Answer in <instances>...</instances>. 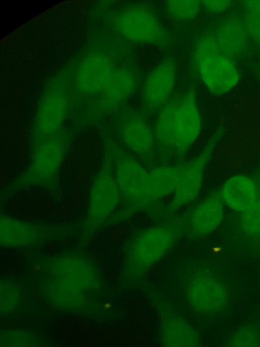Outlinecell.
Segmentation results:
<instances>
[{
	"label": "cell",
	"mask_w": 260,
	"mask_h": 347,
	"mask_svg": "<svg viewBox=\"0 0 260 347\" xmlns=\"http://www.w3.org/2000/svg\"><path fill=\"white\" fill-rule=\"evenodd\" d=\"M78 133L69 124L59 132L29 144L27 164L23 171L10 183L7 190L17 191L54 186Z\"/></svg>",
	"instance_id": "obj_1"
},
{
	"label": "cell",
	"mask_w": 260,
	"mask_h": 347,
	"mask_svg": "<svg viewBox=\"0 0 260 347\" xmlns=\"http://www.w3.org/2000/svg\"><path fill=\"white\" fill-rule=\"evenodd\" d=\"M187 232V210L143 228L134 236L127 248L126 268L135 274L148 271L166 256L180 236Z\"/></svg>",
	"instance_id": "obj_2"
},
{
	"label": "cell",
	"mask_w": 260,
	"mask_h": 347,
	"mask_svg": "<svg viewBox=\"0 0 260 347\" xmlns=\"http://www.w3.org/2000/svg\"><path fill=\"white\" fill-rule=\"evenodd\" d=\"M101 160L90 183L84 225L98 227L107 223L121 204V195L113 171L110 132L101 131Z\"/></svg>",
	"instance_id": "obj_3"
},
{
	"label": "cell",
	"mask_w": 260,
	"mask_h": 347,
	"mask_svg": "<svg viewBox=\"0 0 260 347\" xmlns=\"http://www.w3.org/2000/svg\"><path fill=\"white\" fill-rule=\"evenodd\" d=\"M110 142L114 174L122 201L109 223H117L129 219L133 210L145 197L149 187V168L124 148L111 131Z\"/></svg>",
	"instance_id": "obj_4"
},
{
	"label": "cell",
	"mask_w": 260,
	"mask_h": 347,
	"mask_svg": "<svg viewBox=\"0 0 260 347\" xmlns=\"http://www.w3.org/2000/svg\"><path fill=\"white\" fill-rule=\"evenodd\" d=\"M222 134V128L216 130L196 153L182 162L177 186L168 203L164 205L162 217L166 218L180 212L199 197L204 186L207 168Z\"/></svg>",
	"instance_id": "obj_5"
},
{
	"label": "cell",
	"mask_w": 260,
	"mask_h": 347,
	"mask_svg": "<svg viewBox=\"0 0 260 347\" xmlns=\"http://www.w3.org/2000/svg\"><path fill=\"white\" fill-rule=\"evenodd\" d=\"M109 129L117 141L148 167L158 163L152 121L141 109L124 106L113 115Z\"/></svg>",
	"instance_id": "obj_6"
},
{
	"label": "cell",
	"mask_w": 260,
	"mask_h": 347,
	"mask_svg": "<svg viewBox=\"0 0 260 347\" xmlns=\"http://www.w3.org/2000/svg\"><path fill=\"white\" fill-rule=\"evenodd\" d=\"M70 96L60 83L49 86L41 96L28 131V144L55 134L69 124Z\"/></svg>",
	"instance_id": "obj_7"
},
{
	"label": "cell",
	"mask_w": 260,
	"mask_h": 347,
	"mask_svg": "<svg viewBox=\"0 0 260 347\" xmlns=\"http://www.w3.org/2000/svg\"><path fill=\"white\" fill-rule=\"evenodd\" d=\"M114 26L120 36L135 44L161 46L169 40L158 16L145 5L134 4L122 9L116 16Z\"/></svg>",
	"instance_id": "obj_8"
},
{
	"label": "cell",
	"mask_w": 260,
	"mask_h": 347,
	"mask_svg": "<svg viewBox=\"0 0 260 347\" xmlns=\"http://www.w3.org/2000/svg\"><path fill=\"white\" fill-rule=\"evenodd\" d=\"M175 162L181 163L200 141L204 122L194 88L189 87L176 97Z\"/></svg>",
	"instance_id": "obj_9"
},
{
	"label": "cell",
	"mask_w": 260,
	"mask_h": 347,
	"mask_svg": "<svg viewBox=\"0 0 260 347\" xmlns=\"http://www.w3.org/2000/svg\"><path fill=\"white\" fill-rule=\"evenodd\" d=\"M178 79V68L174 60L167 58L157 62L141 82V109L149 117L154 115L176 96Z\"/></svg>",
	"instance_id": "obj_10"
},
{
	"label": "cell",
	"mask_w": 260,
	"mask_h": 347,
	"mask_svg": "<svg viewBox=\"0 0 260 347\" xmlns=\"http://www.w3.org/2000/svg\"><path fill=\"white\" fill-rule=\"evenodd\" d=\"M140 84L138 74L132 68L128 66L115 68L104 89L96 97L99 112L95 128L103 127V120L108 115L113 116L126 106L139 92Z\"/></svg>",
	"instance_id": "obj_11"
},
{
	"label": "cell",
	"mask_w": 260,
	"mask_h": 347,
	"mask_svg": "<svg viewBox=\"0 0 260 347\" xmlns=\"http://www.w3.org/2000/svg\"><path fill=\"white\" fill-rule=\"evenodd\" d=\"M194 66L201 84L214 97L230 93L241 81L240 71L233 58L221 52L201 60Z\"/></svg>",
	"instance_id": "obj_12"
},
{
	"label": "cell",
	"mask_w": 260,
	"mask_h": 347,
	"mask_svg": "<svg viewBox=\"0 0 260 347\" xmlns=\"http://www.w3.org/2000/svg\"><path fill=\"white\" fill-rule=\"evenodd\" d=\"M186 297L196 311L204 314L219 312L227 304L229 294L225 285L214 276L200 273L189 281Z\"/></svg>",
	"instance_id": "obj_13"
},
{
	"label": "cell",
	"mask_w": 260,
	"mask_h": 347,
	"mask_svg": "<svg viewBox=\"0 0 260 347\" xmlns=\"http://www.w3.org/2000/svg\"><path fill=\"white\" fill-rule=\"evenodd\" d=\"M182 162L157 163L149 168L148 191L144 199L135 207L134 215L148 211L174 194L179 182Z\"/></svg>",
	"instance_id": "obj_14"
},
{
	"label": "cell",
	"mask_w": 260,
	"mask_h": 347,
	"mask_svg": "<svg viewBox=\"0 0 260 347\" xmlns=\"http://www.w3.org/2000/svg\"><path fill=\"white\" fill-rule=\"evenodd\" d=\"M114 68L106 55H89L82 61L76 73L74 85L76 91L85 96L96 97L104 89Z\"/></svg>",
	"instance_id": "obj_15"
},
{
	"label": "cell",
	"mask_w": 260,
	"mask_h": 347,
	"mask_svg": "<svg viewBox=\"0 0 260 347\" xmlns=\"http://www.w3.org/2000/svg\"><path fill=\"white\" fill-rule=\"evenodd\" d=\"M225 208L217 191L210 193L187 210V233L199 237L212 234L222 224Z\"/></svg>",
	"instance_id": "obj_16"
},
{
	"label": "cell",
	"mask_w": 260,
	"mask_h": 347,
	"mask_svg": "<svg viewBox=\"0 0 260 347\" xmlns=\"http://www.w3.org/2000/svg\"><path fill=\"white\" fill-rule=\"evenodd\" d=\"M226 208L240 214L260 198V187L252 176L237 173L226 178L217 190Z\"/></svg>",
	"instance_id": "obj_17"
},
{
	"label": "cell",
	"mask_w": 260,
	"mask_h": 347,
	"mask_svg": "<svg viewBox=\"0 0 260 347\" xmlns=\"http://www.w3.org/2000/svg\"><path fill=\"white\" fill-rule=\"evenodd\" d=\"M176 95L157 111L152 121L159 163H169L175 160Z\"/></svg>",
	"instance_id": "obj_18"
},
{
	"label": "cell",
	"mask_w": 260,
	"mask_h": 347,
	"mask_svg": "<svg viewBox=\"0 0 260 347\" xmlns=\"http://www.w3.org/2000/svg\"><path fill=\"white\" fill-rule=\"evenodd\" d=\"M214 36L220 52L233 58L244 52L249 38L244 22L233 18L221 23Z\"/></svg>",
	"instance_id": "obj_19"
},
{
	"label": "cell",
	"mask_w": 260,
	"mask_h": 347,
	"mask_svg": "<svg viewBox=\"0 0 260 347\" xmlns=\"http://www.w3.org/2000/svg\"><path fill=\"white\" fill-rule=\"evenodd\" d=\"M161 335L163 343L168 346H196L199 338L193 327L184 319L172 317L162 323Z\"/></svg>",
	"instance_id": "obj_20"
},
{
	"label": "cell",
	"mask_w": 260,
	"mask_h": 347,
	"mask_svg": "<svg viewBox=\"0 0 260 347\" xmlns=\"http://www.w3.org/2000/svg\"><path fill=\"white\" fill-rule=\"evenodd\" d=\"M202 9L201 1L197 0L168 1L165 10L172 19L178 22H188L195 19Z\"/></svg>",
	"instance_id": "obj_21"
},
{
	"label": "cell",
	"mask_w": 260,
	"mask_h": 347,
	"mask_svg": "<svg viewBox=\"0 0 260 347\" xmlns=\"http://www.w3.org/2000/svg\"><path fill=\"white\" fill-rule=\"evenodd\" d=\"M239 215L238 223L242 232L249 237H260V198Z\"/></svg>",
	"instance_id": "obj_22"
},
{
	"label": "cell",
	"mask_w": 260,
	"mask_h": 347,
	"mask_svg": "<svg viewBox=\"0 0 260 347\" xmlns=\"http://www.w3.org/2000/svg\"><path fill=\"white\" fill-rule=\"evenodd\" d=\"M220 52L214 35L205 34L196 41L193 48L192 59L194 64L201 60Z\"/></svg>",
	"instance_id": "obj_23"
},
{
	"label": "cell",
	"mask_w": 260,
	"mask_h": 347,
	"mask_svg": "<svg viewBox=\"0 0 260 347\" xmlns=\"http://www.w3.org/2000/svg\"><path fill=\"white\" fill-rule=\"evenodd\" d=\"M230 344L234 347H256L260 345V334L250 326L239 328L232 335Z\"/></svg>",
	"instance_id": "obj_24"
},
{
	"label": "cell",
	"mask_w": 260,
	"mask_h": 347,
	"mask_svg": "<svg viewBox=\"0 0 260 347\" xmlns=\"http://www.w3.org/2000/svg\"><path fill=\"white\" fill-rule=\"evenodd\" d=\"M243 22L249 37L260 45V13L246 12Z\"/></svg>",
	"instance_id": "obj_25"
},
{
	"label": "cell",
	"mask_w": 260,
	"mask_h": 347,
	"mask_svg": "<svg viewBox=\"0 0 260 347\" xmlns=\"http://www.w3.org/2000/svg\"><path fill=\"white\" fill-rule=\"evenodd\" d=\"M202 9L209 13L220 14L228 11L232 2L229 0H207L201 1Z\"/></svg>",
	"instance_id": "obj_26"
},
{
	"label": "cell",
	"mask_w": 260,
	"mask_h": 347,
	"mask_svg": "<svg viewBox=\"0 0 260 347\" xmlns=\"http://www.w3.org/2000/svg\"><path fill=\"white\" fill-rule=\"evenodd\" d=\"M243 6L246 12L260 13V1H246Z\"/></svg>",
	"instance_id": "obj_27"
},
{
	"label": "cell",
	"mask_w": 260,
	"mask_h": 347,
	"mask_svg": "<svg viewBox=\"0 0 260 347\" xmlns=\"http://www.w3.org/2000/svg\"><path fill=\"white\" fill-rule=\"evenodd\" d=\"M41 269V267L39 264H35L34 266V270L35 271H39Z\"/></svg>",
	"instance_id": "obj_28"
},
{
	"label": "cell",
	"mask_w": 260,
	"mask_h": 347,
	"mask_svg": "<svg viewBox=\"0 0 260 347\" xmlns=\"http://www.w3.org/2000/svg\"><path fill=\"white\" fill-rule=\"evenodd\" d=\"M109 306V305L108 304H107V303L105 304L104 305V308H106H106H108Z\"/></svg>",
	"instance_id": "obj_29"
}]
</instances>
